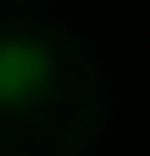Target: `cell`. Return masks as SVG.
I'll return each instance as SVG.
<instances>
[{"mask_svg": "<svg viewBox=\"0 0 150 156\" xmlns=\"http://www.w3.org/2000/svg\"><path fill=\"white\" fill-rule=\"evenodd\" d=\"M48 78H54V48L36 36H0V102L12 108V102H30L48 90Z\"/></svg>", "mask_w": 150, "mask_h": 156, "instance_id": "cell-1", "label": "cell"}]
</instances>
